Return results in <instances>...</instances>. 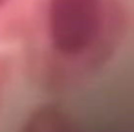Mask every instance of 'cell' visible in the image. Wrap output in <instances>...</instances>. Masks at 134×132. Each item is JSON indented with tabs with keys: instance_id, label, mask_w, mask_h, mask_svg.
Listing matches in <instances>:
<instances>
[{
	"instance_id": "6da1fadb",
	"label": "cell",
	"mask_w": 134,
	"mask_h": 132,
	"mask_svg": "<svg viewBox=\"0 0 134 132\" xmlns=\"http://www.w3.org/2000/svg\"><path fill=\"white\" fill-rule=\"evenodd\" d=\"M103 0H50V35L64 55L88 50L103 30Z\"/></svg>"
},
{
	"instance_id": "7a4b0ae2",
	"label": "cell",
	"mask_w": 134,
	"mask_h": 132,
	"mask_svg": "<svg viewBox=\"0 0 134 132\" xmlns=\"http://www.w3.org/2000/svg\"><path fill=\"white\" fill-rule=\"evenodd\" d=\"M4 2H6V0H0V6H2V4H4Z\"/></svg>"
}]
</instances>
